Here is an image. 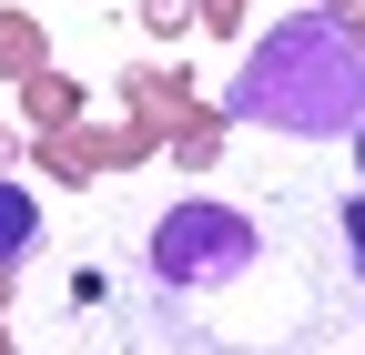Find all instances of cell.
<instances>
[{"label": "cell", "instance_id": "obj_1", "mask_svg": "<svg viewBox=\"0 0 365 355\" xmlns=\"http://www.w3.org/2000/svg\"><path fill=\"white\" fill-rule=\"evenodd\" d=\"M355 274L345 203L314 173H163L112 203V264H81V315H102L91 355H345Z\"/></svg>", "mask_w": 365, "mask_h": 355}, {"label": "cell", "instance_id": "obj_2", "mask_svg": "<svg viewBox=\"0 0 365 355\" xmlns=\"http://www.w3.org/2000/svg\"><path fill=\"white\" fill-rule=\"evenodd\" d=\"M223 112L244 132H294V143H345V132H365V31L345 11L274 21L244 51Z\"/></svg>", "mask_w": 365, "mask_h": 355}, {"label": "cell", "instance_id": "obj_3", "mask_svg": "<svg viewBox=\"0 0 365 355\" xmlns=\"http://www.w3.org/2000/svg\"><path fill=\"white\" fill-rule=\"evenodd\" d=\"M31 244H41V203H31L21 183H0V264H21Z\"/></svg>", "mask_w": 365, "mask_h": 355}, {"label": "cell", "instance_id": "obj_4", "mask_svg": "<svg viewBox=\"0 0 365 355\" xmlns=\"http://www.w3.org/2000/svg\"><path fill=\"white\" fill-rule=\"evenodd\" d=\"M345 244H355V264H365V193L345 203Z\"/></svg>", "mask_w": 365, "mask_h": 355}, {"label": "cell", "instance_id": "obj_5", "mask_svg": "<svg viewBox=\"0 0 365 355\" xmlns=\"http://www.w3.org/2000/svg\"><path fill=\"white\" fill-rule=\"evenodd\" d=\"M355 163H365V132H355Z\"/></svg>", "mask_w": 365, "mask_h": 355}, {"label": "cell", "instance_id": "obj_6", "mask_svg": "<svg viewBox=\"0 0 365 355\" xmlns=\"http://www.w3.org/2000/svg\"><path fill=\"white\" fill-rule=\"evenodd\" d=\"M355 304H365V274H355Z\"/></svg>", "mask_w": 365, "mask_h": 355}]
</instances>
